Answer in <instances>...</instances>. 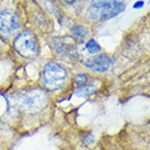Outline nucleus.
Listing matches in <instances>:
<instances>
[{
    "label": "nucleus",
    "instance_id": "nucleus-1",
    "mask_svg": "<svg viewBox=\"0 0 150 150\" xmlns=\"http://www.w3.org/2000/svg\"><path fill=\"white\" fill-rule=\"evenodd\" d=\"M50 102L48 93L43 88H31L18 96V108L25 115H35L43 112Z\"/></svg>",
    "mask_w": 150,
    "mask_h": 150
},
{
    "label": "nucleus",
    "instance_id": "nucleus-2",
    "mask_svg": "<svg viewBox=\"0 0 150 150\" xmlns=\"http://www.w3.org/2000/svg\"><path fill=\"white\" fill-rule=\"evenodd\" d=\"M69 75L66 68L56 63L50 62L43 67L40 76L42 88L47 92H57L65 88L68 82Z\"/></svg>",
    "mask_w": 150,
    "mask_h": 150
},
{
    "label": "nucleus",
    "instance_id": "nucleus-3",
    "mask_svg": "<svg viewBox=\"0 0 150 150\" xmlns=\"http://www.w3.org/2000/svg\"><path fill=\"white\" fill-rule=\"evenodd\" d=\"M125 10L122 0H92V6L88 10L91 20H110Z\"/></svg>",
    "mask_w": 150,
    "mask_h": 150
},
{
    "label": "nucleus",
    "instance_id": "nucleus-4",
    "mask_svg": "<svg viewBox=\"0 0 150 150\" xmlns=\"http://www.w3.org/2000/svg\"><path fill=\"white\" fill-rule=\"evenodd\" d=\"M13 48L24 58H34L40 53L38 38L31 31L24 30L13 40Z\"/></svg>",
    "mask_w": 150,
    "mask_h": 150
},
{
    "label": "nucleus",
    "instance_id": "nucleus-5",
    "mask_svg": "<svg viewBox=\"0 0 150 150\" xmlns=\"http://www.w3.org/2000/svg\"><path fill=\"white\" fill-rule=\"evenodd\" d=\"M20 28L18 14L13 10L6 9L0 12V34L4 38H12Z\"/></svg>",
    "mask_w": 150,
    "mask_h": 150
},
{
    "label": "nucleus",
    "instance_id": "nucleus-6",
    "mask_svg": "<svg viewBox=\"0 0 150 150\" xmlns=\"http://www.w3.org/2000/svg\"><path fill=\"white\" fill-rule=\"evenodd\" d=\"M86 67L93 72H106L111 68L112 59L105 54H96L86 60Z\"/></svg>",
    "mask_w": 150,
    "mask_h": 150
},
{
    "label": "nucleus",
    "instance_id": "nucleus-7",
    "mask_svg": "<svg viewBox=\"0 0 150 150\" xmlns=\"http://www.w3.org/2000/svg\"><path fill=\"white\" fill-rule=\"evenodd\" d=\"M98 90L96 83H87L83 87L77 88L75 91V96L78 98H88V96H92L93 93H96Z\"/></svg>",
    "mask_w": 150,
    "mask_h": 150
},
{
    "label": "nucleus",
    "instance_id": "nucleus-8",
    "mask_svg": "<svg viewBox=\"0 0 150 150\" xmlns=\"http://www.w3.org/2000/svg\"><path fill=\"white\" fill-rule=\"evenodd\" d=\"M71 34H72V36L77 40H79V41H82L84 38L88 36V32L87 29H84L83 26H81V25H76L74 26L72 29H71Z\"/></svg>",
    "mask_w": 150,
    "mask_h": 150
},
{
    "label": "nucleus",
    "instance_id": "nucleus-9",
    "mask_svg": "<svg viewBox=\"0 0 150 150\" xmlns=\"http://www.w3.org/2000/svg\"><path fill=\"white\" fill-rule=\"evenodd\" d=\"M86 50H87L90 54L96 55L98 53L101 52V46L94 38H90V40L86 43Z\"/></svg>",
    "mask_w": 150,
    "mask_h": 150
},
{
    "label": "nucleus",
    "instance_id": "nucleus-10",
    "mask_svg": "<svg viewBox=\"0 0 150 150\" xmlns=\"http://www.w3.org/2000/svg\"><path fill=\"white\" fill-rule=\"evenodd\" d=\"M89 79H90V77L88 74H77L74 77V84L77 88L83 87L89 82Z\"/></svg>",
    "mask_w": 150,
    "mask_h": 150
},
{
    "label": "nucleus",
    "instance_id": "nucleus-11",
    "mask_svg": "<svg viewBox=\"0 0 150 150\" xmlns=\"http://www.w3.org/2000/svg\"><path fill=\"white\" fill-rule=\"evenodd\" d=\"M82 142L86 144V145H92L93 142H94V137H93V135L92 134H87L83 138H82Z\"/></svg>",
    "mask_w": 150,
    "mask_h": 150
},
{
    "label": "nucleus",
    "instance_id": "nucleus-12",
    "mask_svg": "<svg viewBox=\"0 0 150 150\" xmlns=\"http://www.w3.org/2000/svg\"><path fill=\"white\" fill-rule=\"evenodd\" d=\"M144 6H145V2H144L142 0H139V1H136V2L134 4L133 8L134 9H140V8H142Z\"/></svg>",
    "mask_w": 150,
    "mask_h": 150
},
{
    "label": "nucleus",
    "instance_id": "nucleus-13",
    "mask_svg": "<svg viewBox=\"0 0 150 150\" xmlns=\"http://www.w3.org/2000/svg\"><path fill=\"white\" fill-rule=\"evenodd\" d=\"M62 1H64V2H67V4H71V2H74L75 0H62Z\"/></svg>",
    "mask_w": 150,
    "mask_h": 150
}]
</instances>
